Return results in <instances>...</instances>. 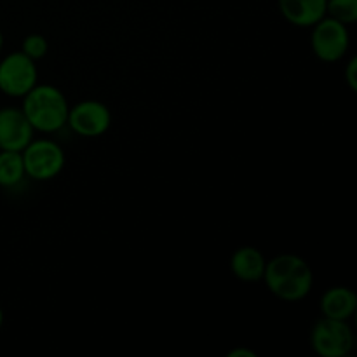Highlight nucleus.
I'll use <instances>...</instances> for the list:
<instances>
[{
    "label": "nucleus",
    "instance_id": "18",
    "mask_svg": "<svg viewBox=\"0 0 357 357\" xmlns=\"http://www.w3.org/2000/svg\"><path fill=\"white\" fill-rule=\"evenodd\" d=\"M2 324H3V310L2 307H0V328H2Z\"/></svg>",
    "mask_w": 357,
    "mask_h": 357
},
{
    "label": "nucleus",
    "instance_id": "9",
    "mask_svg": "<svg viewBox=\"0 0 357 357\" xmlns=\"http://www.w3.org/2000/svg\"><path fill=\"white\" fill-rule=\"evenodd\" d=\"M328 0H279V10L288 23L312 28L326 16Z\"/></svg>",
    "mask_w": 357,
    "mask_h": 357
},
{
    "label": "nucleus",
    "instance_id": "12",
    "mask_svg": "<svg viewBox=\"0 0 357 357\" xmlns=\"http://www.w3.org/2000/svg\"><path fill=\"white\" fill-rule=\"evenodd\" d=\"M24 173L23 155L13 150H0V187L13 188L23 181Z\"/></svg>",
    "mask_w": 357,
    "mask_h": 357
},
{
    "label": "nucleus",
    "instance_id": "14",
    "mask_svg": "<svg viewBox=\"0 0 357 357\" xmlns=\"http://www.w3.org/2000/svg\"><path fill=\"white\" fill-rule=\"evenodd\" d=\"M47 49H49L47 40H45L44 35H38V33L28 35V37L23 40V44H21V52H24V54H26L28 58L33 59V61L44 58V56L47 54Z\"/></svg>",
    "mask_w": 357,
    "mask_h": 357
},
{
    "label": "nucleus",
    "instance_id": "15",
    "mask_svg": "<svg viewBox=\"0 0 357 357\" xmlns=\"http://www.w3.org/2000/svg\"><path fill=\"white\" fill-rule=\"evenodd\" d=\"M345 80H347L351 91H357V58H352L345 68Z\"/></svg>",
    "mask_w": 357,
    "mask_h": 357
},
{
    "label": "nucleus",
    "instance_id": "13",
    "mask_svg": "<svg viewBox=\"0 0 357 357\" xmlns=\"http://www.w3.org/2000/svg\"><path fill=\"white\" fill-rule=\"evenodd\" d=\"M326 16L344 24H354L357 21V0H328Z\"/></svg>",
    "mask_w": 357,
    "mask_h": 357
},
{
    "label": "nucleus",
    "instance_id": "4",
    "mask_svg": "<svg viewBox=\"0 0 357 357\" xmlns=\"http://www.w3.org/2000/svg\"><path fill=\"white\" fill-rule=\"evenodd\" d=\"M24 173L37 181H49L58 176L65 167V152L52 139H31L21 152Z\"/></svg>",
    "mask_w": 357,
    "mask_h": 357
},
{
    "label": "nucleus",
    "instance_id": "3",
    "mask_svg": "<svg viewBox=\"0 0 357 357\" xmlns=\"http://www.w3.org/2000/svg\"><path fill=\"white\" fill-rule=\"evenodd\" d=\"M310 347L321 357H347L356 347L354 331L349 321L323 317L310 331Z\"/></svg>",
    "mask_w": 357,
    "mask_h": 357
},
{
    "label": "nucleus",
    "instance_id": "8",
    "mask_svg": "<svg viewBox=\"0 0 357 357\" xmlns=\"http://www.w3.org/2000/svg\"><path fill=\"white\" fill-rule=\"evenodd\" d=\"M33 139V128L21 108H0V150L23 152Z\"/></svg>",
    "mask_w": 357,
    "mask_h": 357
},
{
    "label": "nucleus",
    "instance_id": "5",
    "mask_svg": "<svg viewBox=\"0 0 357 357\" xmlns=\"http://www.w3.org/2000/svg\"><path fill=\"white\" fill-rule=\"evenodd\" d=\"M349 45H351V37H349L347 24L330 16H324L319 23L312 26L310 47L321 61H340L347 54Z\"/></svg>",
    "mask_w": 357,
    "mask_h": 357
},
{
    "label": "nucleus",
    "instance_id": "1",
    "mask_svg": "<svg viewBox=\"0 0 357 357\" xmlns=\"http://www.w3.org/2000/svg\"><path fill=\"white\" fill-rule=\"evenodd\" d=\"M264 281L268 291L282 302H300L312 291L314 274L302 257L284 253L267 261Z\"/></svg>",
    "mask_w": 357,
    "mask_h": 357
},
{
    "label": "nucleus",
    "instance_id": "11",
    "mask_svg": "<svg viewBox=\"0 0 357 357\" xmlns=\"http://www.w3.org/2000/svg\"><path fill=\"white\" fill-rule=\"evenodd\" d=\"M357 310V295L347 286H333L321 296L323 317L349 321Z\"/></svg>",
    "mask_w": 357,
    "mask_h": 357
},
{
    "label": "nucleus",
    "instance_id": "2",
    "mask_svg": "<svg viewBox=\"0 0 357 357\" xmlns=\"http://www.w3.org/2000/svg\"><path fill=\"white\" fill-rule=\"evenodd\" d=\"M21 110L26 115L33 131L56 132L66 126L70 105L58 87L37 84L23 96Z\"/></svg>",
    "mask_w": 357,
    "mask_h": 357
},
{
    "label": "nucleus",
    "instance_id": "10",
    "mask_svg": "<svg viewBox=\"0 0 357 357\" xmlns=\"http://www.w3.org/2000/svg\"><path fill=\"white\" fill-rule=\"evenodd\" d=\"M265 267H267V260H265L264 253L253 246L239 248L234 251L232 258H230V271L239 281L244 282L261 281Z\"/></svg>",
    "mask_w": 357,
    "mask_h": 357
},
{
    "label": "nucleus",
    "instance_id": "16",
    "mask_svg": "<svg viewBox=\"0 0 357 357\" xmlns=\"http://www.w3.org/2000/svg\"><path fill=\"white\" fill-rule=\"evenodd\" d=\"M227 357H257L253 351H248V349H236V351H230Z\"/></svg>",
    "mask_w": 357,
    "mask_h": 357
},
{
    "label": "nucleus",
    "instance_id": "7",
    "mask_svg": "<svg viewBox=\"0 0 357 357\" xmlns=\"http://www.w3.org/2000/svg\"><path fill=\"white\" fill-rule=\"evenodd\" d=\"M66 124L75 135L84 138H98L110 129L112 114L101 101L86 100L70 107Z\"/></svg>",
    "mask_w": 357,
    "mask_h": 357
},
{
    "label": "nucleus",
    "instance_id": "6",
    "mask_svg": "<svg viewBox=\"0 0 357 357\" xmlns=\"http://www.w3.org/2000/svg\"><path fill=\"white\" fill-rule=\"evenodd\" d=\"M37 65L24 52L16 51L0 61V91L9 98H23L37 86Z\"/></svg>",
    "mask_w": 357,
    "mask_h": 357
},
{
    "label": "nucleus",
    "instance_id": "17",
    "mask_svg": "<svg viewBox=\"0 0 357 357\" xmlns=\"http://www.w3.org/2000/svg\"><path fill=\"white\" fill-rule=\"evenodd\" d=\"M2 49H3V35L2 31H0V52H2Z\"/></svg>",
    "mask_w": 357,
    "mask_h": 357
}]
</instances>
